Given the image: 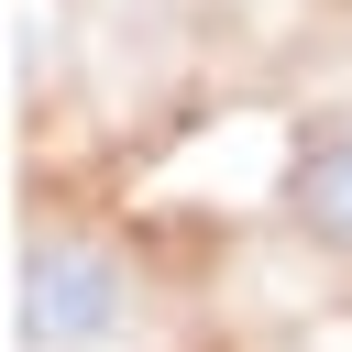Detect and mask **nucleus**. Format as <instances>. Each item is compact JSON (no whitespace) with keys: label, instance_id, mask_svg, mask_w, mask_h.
Listing matches in <instances>:
<instances>
[{"label":"nucleus","instance_id":"f03ea898","mask_svg":"<svg viewBox=\"0 0 352 352\" xmlns=\"http://www.w3.org/2000/svg\"><path fill=\"white\" fill-rule=\"evenodd\" d=\"M286 209H297V231H308V242L352 253V110H341V121H319V132L297 143V165H286Z\"/></svg>","mask_w":352,"mask_h":352},{"label":"nucleus","instance_id":"f257e3e1","mask_svg":"<svg viewBox=\"0 0 352 352\" xmlns=\"http://www.w3.org/2000/svg\"><path fill=\"white\" fill-rule=\"evenodd\" d=\"M143 286L88 231H22L11 253V352H132Z\"/></svg>","mask_w":352,"mask_h":352}]
</instances>
